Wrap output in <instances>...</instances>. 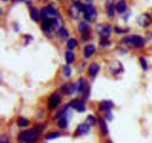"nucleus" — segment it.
<instances>
[{
  "mask_svg": "<svg viewBox=\"0 0 152 143\" xmlns=\"http://www.w3.org/2000/svg\"><path fill=\"white\" fill-rule=\"evenodd\" d=\"M65 60H66L67 63H71L74 61L75 60V55L73 52L69 51V52H67L65 53Z\"/></svg>",
  "mask_w": 152,
  "mask_h": 143,
  "instance_id": "19",
  "label": "nucleus"
},
{
  "mask_svg": "<svg viewBox=\"0 0 152 143\" xmlns=\"http://www.w3.org/2000/svg\"><path fill=\"white\" fill-rule=\"evenodd\" d=\"M114 107V104L111 101H102L99 104V110L102 111L109 112Z\"/></svg>",
  "mask_w": 152,
  "mask_h": 143,
  "instance_id": "13",
  "label": "nucleus"
},
{
  "mask_svg": "<svg viewBox=\"0 0 152 143\" xmlns=\"http://www.w3.org/2000/svg\"><path fill=\"white\" fill-rule=\"evenodd\" d=\"M61 101V98L57 94H53L49 98L48 100V106L50 109H54L59 104Z\"/></svg>",
  "mask_w": 152,
  "mask_h": 143,
  "instance_id": "9",
  "label": "nucleus"
},
{
  "mask_svg": "<svg viewBox=\"0 0 152 143\" xmlns=\"http://www.w3.org/2000/svg\"><path fill=\"white\" fill-rule=\"evenodd\" d=\"M90 128L91 125L88 122L80 124V125H78L77 130H76V133L79 136L86 135L90 131Z\"/></svg>",
  "mask_w": 152,
  "mask_h": 143,
  "instance_id": "8",
  "label": "nucleus"
},
{
  "mask_svg": "<svg viewBox=\"0 0 152 143\" xmlns=\"http://www.w3.org/2000/svg\"><path fill=\"white\" fill-rule=\"evenodd\" d=\"M2 1H7V0H2Z\"/></svg>",
  "mask_w": 152,
  "mask_h": 143,
  "instance_id": "34",
  "label": "nucleus"
},
{
  "mask_svg": "<svg viewBox=\"0 0 152 143\" xmlns=\"http://www.w3.org/2000/svg\"><path fill=\"white\" fill-rule=\"evenodd\" d=\"M77 46V41L75 39H70L68 41V49L73 50V49H75L76 46Z\"/></svg>",
  "mask_w": 152,
  "mask_h": 143,
  "instance_id": "24",
  "label": "nucleus"
},
{
  "mask_svg": "<svg viewBox=\"0 0 152 143\" xmlns=\"http://www.w3.org/2000/svg\"><path fill=\"white\" fill-rule=\"evenodd\" d=\"M116 10L118 13H124L126 10V8H127V4H126V1L125 0H120L117 3L115 6Z\"/></svg>",
  "mask_w": 152,
  "mask_h": 143,
  "instance_id": "16",
  "label": "nucleus"
},
{
  "mask_svg": "<svg viewBox=\"0 0 152 143\" xmlns=\"http://www.w3.org/2000/svg\"><path fill=\"white\" fill-rule=\"evenodd\" d=\"M18 1H29L30 0H16Z\"/></svg>",
  "mask_w": 152,
  "mask_h": 143,
  "instance_id": "31",
  "label": "nucleus"
},
{
  "mask_svg": "<svg viewBox=\"0 0 152 143\" xmlns=\"http://www.w3.org/2000/svg\"><path fill=\"white\" fill-rule=\"evenodd\" d=\"M17 125L19 127H21V128H23V127H27L28 125H29V121L27 119L24 117H20L19 119H18Z\"/></svg>",
  "mask_w": 152,
  "mask_h": 143,
  "instance_id": "22",
  "label": "nucleus"
},
{
  "mask_svg": "<svg viewBox=\"0 0 152 143\" xmlns=\"http://www.w3.org/2000/svg\"><path fill=\"white\" fill-rule=\"evenodd\" d=\"M123 43L129 46H134L135 47L141 48L145 44V40L140 35H129L126 36L122 40Z\"/></svg>",
  "mask_w": 152,
  "mask_h": 143,
  "instance_id": "2",
  "label": "nucleus"
},
{
  "mask_svg": "<svg viewBox=\"0 0 152 143\" xmlns=\"http://www.w3.org/2000/svg\"><path fill=\"white\" fill-rule=\"evenodd\" d=\"M140 65L142 66V68L144 70H147L148 68V63H147L146 60L144 57H140Z\"/></svg>",
  "mask_w": 152,
  "mask_h": 143,
  "instance_id": "27",
  "label": "nucleus"
},
{
  "mask_svg": "<svg viewBox=\"0 0 152 143\" xmlns=\"http://www.w3.org/2000/svg\"><path fill=\"white\" fill-rule=\"evenodd\" d=\"M88 122V123L90 125H94V123H95V119H94V116H88V122Z\"/></svg>",
  "mask_w": 152,
  "mask_h": 143,
  "instance_id": "29",
  "label": "nucleus"
},
{
  "mask_svg": "<svg viewBox=\"0 0 152 143\" xmlns=\"http://www.w3.org/2000/svg\"><path fill=\"white\" fill-rule=\"evenodd\" d=\"M83 12L85 19L88 22H93L96 17V8L93 4H83Z\"/></svg>",
  "mask_w": 152,
  "mask_h": 143,
  "instance_id": "3",
  "label": "nucleus"
},
{
  "mask_svg": "<svg viewBox=\"0 0 152 143\" xmlns=\"http://www.w3.org/2000/svg\"><path fill=\"white\" fill-rule=\"evenodd\" d=\"M82 12H83V4H80L79 1L74 2V4H71L68 9L70 16L74 19H79L81 16Z\"/></svg>",
  "mask_w": 152,
  "mask_h": 143,
  "instance_id": "4",
  "label": "nucleus"
},
{
  "mask_svg": "<svg viewBox=\"0 0 152 143\" xmlns=\"http://www.w3.org/2000/svg\"><path fill=\"white\" fill-rule=\"evenodd\" d=\"M60 136V134L57 132H52L48 134L46 136V139H49V140H51V139H54L58 138V137Z\"/></svg>",
  "mask_w": 152,
  "mask_h": 143,
  "instance_id": "25",
  "label": "nucleus"
},
{
  "mask_svg": "<svg viewBox=\"0 0 152 143\" xmlns=\"http://www.w3.org/2000/svg\"><path fill=\"white\" fill-rule=\"evenodd\" d=\"M111 27L109 25H104V24H99L96 27V31L98 34L100 35L102 40H107L109 37L111 32Z\"/></svg>",
  "mask_w": 152,
  "mask_h": 143,
  "instance_id": "5",
  "label": "nucleus"
},
{
  "mask_svg": "<svg viewBox=\"0 0 152 143\" xmlns=\"http://www.w3.org/2000/svg\"><path fill=\"white\" fill-rule=\"evenodd\" d=\"M70 105H71V107L74 108L76 110L80 112V113L86 110V104H85V102L83 101H80V100L78 99H74L71 101Z\"/></svg>",
  "mask_w": 152,
  "mask_h": 143,
  "instance_id": "7",
  "label": "nucleus"
},
{
  "mask_svg": "<svg viewBox=\"0 0 152 143\" xmlns=\"http://www.w3.org/2000/svg\"><path fill=\"white\" fill-rule=\"evenodd\" d=\"M78 29H79V31L83 34V37H88V38L89 29H90V27H89V25H88L86 22H80L78 25Z\"/></svg>",
  "mask_w": 152,
  "mask_h": 143,
  "instance_id": "12",
  "label": "nucleus"
},
{
  "mask_svg": "<svg viewBox=\"0 0 152 143\" xmlns=\"http://www.w3.org/2000/svg\"><path fill=\"white\" fill-rule=\"evenodd\" d=\"M57 34L58 36H59V37L62 39H66L67 37H68V31H67L66 28H65L64 27L61 28L60 29L57 31Z\"/></svg>",
  "mask_w": 152,
  "mask_h": 143,
  "instance_id": "23",
  "label": "nucleus"
},
{
  "mask_svg": "<svg viewBox=\"0 0 152 143\" xmlns=\"http://www.w3.org/2000/svg\"><path fill=\"white\" fill-rule=\"evenodd\" d=\"M114 31H115V32L118 33V34H121V33H126L128 31H126L125 29H122V28H117V27H116L115 28H114Z\"/></svg>",
  "mask_w": 152,
  "mask_h": 143,
  "instance_id": "30",
  "label": "nucleus"
},
{
  "mask_svg": "<svg viewBox=\"0 0 152 143\" xmlns=\"http://www.w3.org/2000/svg\"><path fill=\"white\" fill-rule=\"evenodd\" d=\"M63 72L64 74H65L66 77H70L72 73V70H71V68L68 65H66L64 66L63 68Z\"/></svg>",
  "mask_w": 152,
  "mask_h": 143,
  "instance_id": "26",
  "label": "nucleus"
},
{
  "mask_svg": "<svg viewBox=\"0 0 152 143\" xmlns=\"http://www.w3.org/2000/svg\"><path fill=\"white\" fill-rule=\"evenodd\" d=\"M99 125H100V128L102 133H103L104 135H107V134L108 133V129L106 122H105L103 119H99Z\"/></svg>",
  "mask_w": 152,
  "mask_h": 143,
  "instance_id": "20",
  "label": "nucleus"
},
{
  "mask_svg": "<svg viewBox=\"0 0 152 143\" xmlns=\"http://www.w3.org/2000/svg\"><path fill=\"white\" fill-rule=\"evenodd\" d=\"M67 125H68V119H67L66 116L61 117L58 121V126L62 129H64L66 128Z\"/></svg>",
  "mask_w": 152,
  "mask_h": 143,
  "instance_id": "21",
  "label": "nucleus"
},
{
  "mask_svg": "<svg viewBox=\"0 0 152 143\" xmlns=\"http://www.w3.org/2000/svg\"><path fill=\"white\" fill-rule=\"evenodd\" d=\"M76 89H77V91H78L80 92H86V91H87L88 89V82L85 79L80 78L77 83V84H76Z\"/></svg>",
  "mask_w": 152,
  "mask_h": 143,
  "instance_id": "10",
  "label": "nucleus"
},
{
  "mask_svg": "<svg viewBox=\"0 0 152 143\" xmlns=\"http://www.w3.org/2000/svg\"><path fill=\"white\" fill-rule=\"evenodd\" d=\"M31 19L35 22L39 20V13L38 10L35 7H31Z\"/></svg>",
  "mask_w": 152,
  "mask_h": 143,
  "instance_id": "18",
  "label": "nucleus"
},
{
  "mask_svg": "<svg viewBox=\"0 0 152 143\" xmlns=\"http://www.w3.org/2000/svg\"><path fill=\"white\" fill-rule=\"evenodd\" d=\"M105 143H112V142H111V141H108V142H105Z\"/></svg>",
  "mask_w": 152,
  "mask_h": 143,
  "instance_id": "32",
  "label": "nucleus"
},
{
  "mask_svg": "<svg viewBox=\"0 0 152 143\" xmlns=\"http://www.w3.org/2000/svg\"><path fill=\"white\" fill-rule=\"evenodd\" d=\"M96 52V47L94 45L89 44L86 46L84 49V55L86 57H91Z\"/></svg>",
  "mask_w": 152,
  "mask_h": 143,
  "instance_id": "15",
  "label": "nucleus"
},
{
  "mask_svg": "<svg viewBox=\"0 0 152 143\" xmlns=\"http://www.w3.org/2000/svg\"><path fill=\"white\" fill-rule=\"evenodd\" d=\"M77 90L76 89V84H74L72 83H67L65 85H63L62 87V91L65 93L66 95H71Z\"/></svg>",
  "mask_w": 152,
  "mask_h": 143,
  "instance_id": "11",
  "label": "nucleus"
},
{
  "mask_svg": "<svg viewBox=\"0 0 152 143\" xmlns=\"http://www.w3.org/2000/svg\"><path fill=\"white\" fill-rule=\"evenodd\" d=\"M113 2H114V1H112V0H108V2L106 3L107 13L110 17H112L114 15V7Z\"/></svg>",
  "mask_w": 152,
  "mask_h": 143,
  "instance_id": "17",
  "label": "nucleus"
},
{
  "mask_svg": "<svg viewBox=\"0 0 152 143\" xmlns=\"http://www.w3.org/2000/svg\"><path fill=\"white\" fill-rule=\"evenodd\" d=\"M39 130L38 128H31L22 131L18 136L19 143H34L39 136Z\"/></svg>",
  "mask_w": 152,
  "mask_h": 143,
  "instance_id": "1",
  "label": "nucleus"
},
{
  "mask_svg": "<svg viewBox=\"0 0 152 143\" xmlns=\"http://www.w3.org/2000/svg\"><path fill=\"white\" fill-rule=\"evenodd\" d=\"M0 143H10L9 139L6 134H2L0 137Z\"/></svg>",
  "mask_w": 152,
  "mask_h": 143,
  "instance_id": "28",
  "label": "nucleus"
},
{
  "mask_svg": "<svg viewBox=\"0 0 152 143\" xmlns=\"http://www.w3.org/2000/svg\"><path fill=\"white\" fill-rule=\"evenodd\" d=\"M40 1H45V0H40Z\"/></svg>",
  "mask_w": 152,
  "mask_h": 143,
  "instance_id": "33",
  "label": "nucleus"
},
{
  "mask_svg": "<svg viewBox=\"0 0 152 143\" xmlns=\"http://www.w3.org/2000/svg\"><path fill=\"white\" fill-rule=\"evenodd\" d=\"M137 22L140 26L147 27L151 24V18L147 13H142L137 18Z\"/></svg>",
  "mask_w": 152,
  "mask_h": 143,
  "instance_id": "6",
  "label": "nucleus"
},
{
  "mask_svg": "<svg viewBox=\"0 0 152 143\" xmlns=\"http://www.w3.org/2000/svg\"><path fill=\"white\" fill-rule=\"evenodd\" d=\"M99 69H100V67L96 63H93L90 65L88 68V74H90L91 77H94L97 74V73L99 72Z\"/></svg>",
  "mask_w": 152,
  "mask_h": 143,
  "instance_id": "14",
  "label": "nucleus"
}]
</instances>
